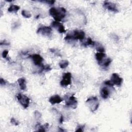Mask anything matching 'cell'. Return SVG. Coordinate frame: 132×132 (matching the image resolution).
<instances>
[{"mask_svg":"<svg viewBox=\"0 0 132 132\" xmlns=\"http://www.w3.org/2000/svg\"><path fill=\"white\" fill-rule=\"evenodd\" d=\"M49 14L56 21L60 22L65 17L66 10L64 7H52L49 10Z\"/></svg>","mask_w":132,"mask_h":132,"instance_id":"6da1fadb","label":"cell"},{"mask_svg":"<svg viewBox=\"0 0 132 132\" xmlns=\"http://www.w3.org/2000/svg\"><path fill=\"white\" fill-rule=\"evenodd\" d=\"M85 37V33L84 31L80 30H75L72 32H70V34H68L64 38V40H84Z\"/></svg>","mask_w":132,"mask_h":132,"instance_id":"7a4b0ae2","label":"cell"},{"mask_svg":"<svg viewBox=\"0 0 132 132\" xmlns=\"http://www.w3.org/2000/svg\"><path fill=\"white\" fill-rule=\"evenodd\" d=\"M86 103L89 107L90 110L92 112L96 111L98 108L99 105H100L98 98L96 96H92L88 98Z\"/></svg>","mask_w":132,"mask_h":132,"instance_id":"3957f363","label":"cell"},{"mask_svg":"<svg viewBox=\"0 0 132 132\" xmlns=\"http://www.w3.org/2000/svg\"><path fill=\"white\" fill-rule=\"evenodd\" d=\"M16 98L20 104L24 108H26L29 106L30 99L26 96L19 93L16 96Z\"/></svg>","mask_w":132,"mask_h":132,"instance_id":"277c9868","label":"cell"},{"mask_svg":"<svg viewBox=\"0 0 132 132\" xmlns=\"http://www.w3.org/2000/svg\"><path fill=\"white\" fill-rule=\"evenodd\" d=\"M52 30L49 26H42L39 28L37 30V34H40L43 36H47V37H51L52 35Z\"/></svg>","mask_w":132,"mask_h":132,"instance_id":"5b68a950","label":"cell"},{"mask_svg":"<svg viewBox=\"0 0 132 132\" xmlns=\"http://www.w3.org/2000/svg\"><path fill=\"white\" fill-rule=\"evenodd\" d=\"M71 73L70 72L65 73L62 76V80L60 81V85L62 87H65L71 84Z\"/></svg>","mask_w":132,"mask_h":132,"instance_id":"8992f818","label":"cell"},{"mask_svg":"<svg viewBox=\"0 0 132 132\" xmlns=\"http://www.w3.org/2000/svg\"><path fill=\"white\" fill-rule=\"evenodd\" d=\"M66 105L73 109L76 108L78 107V101L76 100V98L74 96L73 94L68 98L67 101L66 102Z\"/></svg>","mask_w":132,"mask_h":132,"instance_id":"52a82bcc","label":"cell"},{"mask_svg":"<svg viewBox=\"0 0 132 132\" xmlns=\"http://www.w3.org/2000/svg\"><path fill=\"white\" fill-rule=\"evenodd\" d=\"M30 57L31 58L32 60L33 61L34 64L39 67H41L42 66V62L44 61V58L42 57H41L39 54H34L32 55H30Z\"/></svg>","mask_w":132,"mask_h":132,"instance_id":"ba28073f","label":"cell"},{"mask_svg":"<svg viewBox=\"0 0 132 132\" xmlns=\"http://www.w3.org/2000/svg\"><path fill=\"white\" fill-rule=\"evenodd\" d=\"M103 6L106 8V9L109 10L110 11H111L114 12H119V10L117 7L116 4L115 3H113L112 2L106 1L104 2Z\"/></svg>","mask_w":132,"mask_h":132,"instance_id":"9c48e42d","label":"cell"},{"mask_svg":"<svg viewBox=\"0 0 132 132\" xmlns=\"http://www.w3.org/2000/svg\"><path fill=\"white\" fill-rule=\"evenodd\" d=\"M110 81L114 85H116L118 86H120L122 83L123 79L119 76L117 73H113L111 76Z\"/></svg>","mask_w":132,"mask_h":132,"instance_id":"30bf717a","label":"cell"},{"mask_svg":"<svg viewBox=\"0 0 132 132\" xmlns=\"http://www.w3.org/2000/svg\"><path fill=\"white\" fill-rule=\"evenodd\" d=\"M51 26L54 28H56V30L60 33H64L66 32V30H65L64 27V26L62 24L60 23V22H57L56 21H53L51 23Z\"/></svg>","mask_w":132,"mask_h":132,"instance_id":"8fae6325","label":"cell"},{"mask_svg":"<svg viewBox=\"0 0 132 132\" xmlns=\"http://www.w3.org/2000/svg\"><path fill=\"white\" fill-rule=\"evenodd\" d=\"M62 101H63V98H62L59 95L57 94L49 98V102L52 105L60 104Z\"/></svg>","mask_w":132,"mask_h":132,"instance_id":"7c38bea8","label":"cell"},{"mask_svg":"<svg viewBox=\"0 0 132 132\" xmlns=\"http://www.w3.org/2000/svg\"><path fill=\"white\" fill-rule=\"evenodd\" d=\"M18 82L19 84L20 88L22 90H26V80L24 78H20L18 80Z\"/></svg>","mask_w":132,"mask_h":132,"instance_id":"4fadbf2b","label":"cell"},{"mask_svg":"<svg viewBox=\"0 0 132 132\" xmlns=\"http://www.w3.org/2000/svg\"><path fill=\"white\" fill-rule=\"evenodd\" d=\"M110 94V92L108 88L106 87H103L101 89L100 94L101 97L104 99H106L108 98Z\"/></svg>","mask_w":132,"mask_h":132,"instance_id":"5bb4252c","label":"cell"},{"mask_svg":"<svg viewBox=\"0 0 132 132\" xmlns=\"http://www.w3.org/2000/svg\"><path fill=\"white\" fill-rule=\"evenodd\" d=\"M20 7L16 5L12 4L10 6L8 7V12H13V13H16L18 11L20 10Z\"/></svg>","mask_w":132,"mask_h":132,"instance_id":"9a60e30c","label":"cell"},{"mask_svg":"<svg viewBox=\"0 0 132 132\" xmlns=\"http://www.w3.org/2000/svg\"><path fill=\"white\" fill-rule=\"evenodd\" d=\"M106 55L104 53L102 52H98L96 54V58L98 62V64L101 62L104 58L105 57Z\"/></svg>","mask_w":132,"mask_h":132,"instance_id":"2e32d148","label":"cell"},{"mask_svg":"<svg viewBox=\"0 0 132 132\" xmlns=\"http://www.w3.org/2000/svg\"><path fill=\"white\" fill-rule=\"evenodd\" d=\"M48 124L46 123L44 126L40 125V123H38L36 126V128H38L37 130L38 132H46V128H48Z\"/></svg>","mask_w":132,"mask_h":132,"instance_id":"e0dca14e","label":"cell"},{"mask_svg":"<svg viewBox=\"0 0 132 132\" xmlns=\"http://www.w3.org/2000/svg\"><path fill=\"white\" fill-rule=\"evenodd\" d=\"M111 62H112V60L110 58H108L103 60L101 62L98 63V64L101 66H103V67H107L110 64Z\"/></svg>","mask_w":132,"mask_h":132,"instance_id":"ac0fdd59","label":"cell"},{"mask_svg":"<svg viewBox=\"0 0 132 132\" xmlns=\"http://www.w3.org/2000/svg\"><path fill=\"white\" fill-rule=\"evenodd\" d=\"M94 44H95L94 41L92 39V38L89 37V38H88L87 39V40H86V41H85L84 42L82 43V46H84L85 47H86V46H94Z\"/></svg>","mask_w":132,"mask_h":132,"instance_id":"d6986e66","label":"cell"},{"mask_svg":"<svg viewBox=\"0 0 132 132\" xmlns=\"http://www.w3.org/2000/svg\"><path fill=\"white\" fill-rule=\"evenodd\" d=\"M94 46H95L96 51H98V52L103 53L104 52V51H105L104 50V48L102 46V45H101L100 44L95 42Z\"/></svg>","mask_w":132,"mask_h":132,"instance_id":"ffe728a7","label":"cell"},{"mask_svg":"<svg viewBox=\"0 0 132 132\" xmlns=\"http://www.w3.org/2000/svg\"><path fill=\"white\" fill-rule=\"evenodd\" d=\"M41 68V69L40 70V73L42 72V71H45V72H48L49 71H51L52 70V68L51 67V66L48 65V64H46V65H44L42 64V66L40 67Z\"/></svg>","mask_w":132,"mask_h":132,"instance_id":"44dd1931","label":"cell"},{"mask_svg":"<svg viewBox=\"0 0 132 132\" xmlns=\"http://www.w3.org/2000/svg\"><path fill=\"white\" fill-rule=\"evenodd\" d=\"M69 64V62L68 60H62L60 61V62L59 63V66H60V68L65 69L68 67Z\"/></svg>","mask_w":132,"mask_h":132,"instance_id":"7402d4cb","label":"cell"},{"mask_svg":"<svg viewBox=\"0 0 132 132\" xmlns=\"http://www.w3.org/2000/svg\"><path fill=\"white\" fill-rule=\"evenodd\" d=\"M21 14L24 18H30L31 17V16H32V14L30 13V12L26 10H23L21 12Z\"/></svg>","mask_w":132,"mask_h":132,"instance_id":"603a6c76","label":"cell"},{"mask_svg":"<svg viewBox=\"0 0 132 132\" xmlns=\"http://www.w3.org/2000/svg\"><path fill=\"white\" fill-rule=\"evenodd\" d=\"M84 128H85V125L78 126L77 127V129L76 130V132H83Z\"/></svg>","mask_w":132,"mask_h":132,"instance_id":"cb8c5ba5","label":"cell"},{"mask_svg":"<svg viewBox=\"0 0 132 132\" xmlns=\"http://www.w3.org/2000/svg\"><path fill=\"white\" fill-rule=\"evenodd\" d=\"M10 122L12 124H14V126H18L19 125V122L14 118H12L11 119Z\"/></svg>","mask_w":132,"mask_h":132,"instance_id":"d4e9b609","label":"cell"},{"mask_svg":"<svg viewBox=\"0 0 132 132\" xmlns=\"http://www.w3.org/2000/svg\"><path fill=\"white\" fill-rule=\"evenodd\" d=\"M104 84L106 85H107L108 86H110V87H113L114 86V84L112 83V82L110 81V80H106L105 82H104Z\"/></svg>","mask_w":132,"mask_h":132,"instance_id":"484cf974","label":"cell"},{"mask_svg":"<svg viewBox=\"0 0 132 132\" xmlns=\"http://www.w3.org/2000/svg\"><path fill=\"white\" fill-rule=\"evenodd\" d=\"M41 2H44V3H47L49 5H53L54 4V3L55 2V1H40Z\"/></svg>","mask_w":132,"mask_h":132,"instance_id":"4316f807","label":"cell"},{"mask_svg":"<svg viewBox=\"0 0 132 132\" xmlns=\"http://www.w3.org/2000/svg\"><path fill=\"white\" fill-rule=\"evenodd\" d=\"M8 54V51L7 50H4L2 53V57L6 59Z\"/></svg>","mask_w":132,"mask_h":132,"instance_id":"83f0119b","label":"cell"},{"mask_svg":"<svg viewBox=\"0 0 132 132\" xmlns=\"http://www.w3.org/2000/svg\"><path fill=\"white\" fill-rule=\"evenodd\" d=\"M35 117L36 118L38 119V118H41V114L38 112V111H36L35 112Z\"/></svg>","mask_w":132,"mask_h":132,"instance_id":"f1b7e54d","label":"cell"},{"mask_svg":"<svg viewBox=\"0 0 132 132\" xmlns=\"http://www.w3.org/2000/svg\"><path fill=\"white\" fill-rule=\"evenodd\" d=\"M0 84H1V86H3L6 85V82L4 80H3L2 78H1V79H0Z\"/></svg>","mask_w":132,"mask_h":132,"instance_id":"f546056e","label":"cell"},{"mask_svg":"<svg viewBox=\"0 0 132 132\" xmlns=\"http://www.w3.org/2000/svg\"><path fill=\"white\" fill-rule=\"evenodd\" d=\"M64 121V118H63V116H62V115L61 116V117L60 118V123H62V122Z\"/></svg>","mask_w":132,"mask_h":132,"instance_id":"4dcf8cb0","label":"cell"}]
</instances>
